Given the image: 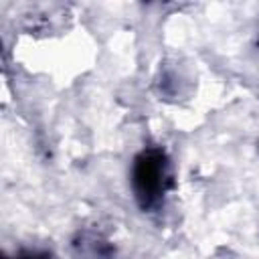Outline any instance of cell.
<instances>
[{
  "mask_svg": "<svg viewBox=\"0 0 259 259\" xmlns=\"http://www.w3.org/2000/svg\"><path fill=\"white\" fill-rule=\"evenodd\" d=\"M170 160L158 146L144 148L132 166V190L142 210H154L162 204L166 192L172 188Z\"/></svg>",
  "mask_w": 259,
  "mask_h": 259,
  "instance_id": "1",
  "label": "cell"
},
{
  "mask_svg": "<svg viewBox=\"0 0 259 259\" xmlns=\"http://www.w3.org/2000/svg\"><path fill=\"white\" fill-rule=\"evenodd\" d=\"M8 259V257H6ZM14 259H53V255L49 251H38V249H24L18 255H14Z\"/></svg>",
  "mask_w": 259,
  "mask_h": 259,
  "instance_id": "3",
  "label": "cell"
},
{
  "mask_svg": "<svg viewBox=\"0 0 259 259\" xmlns=\"http://www.w3.org/2000/svg\"><path fill=\"white\" fill-rule=\"evenodd\" d=\"M73 249L81 259H113L115 257L113 245L101 235L89 233V231H83L75 237Z\"/></svg>",
  "mask_w": 259,
  "mask_h": 259,
  "instance_id": "2",
  "label": "cell"
}]
</instances>
